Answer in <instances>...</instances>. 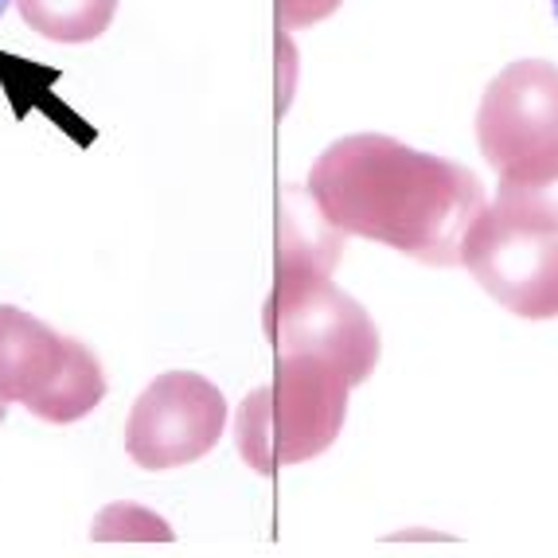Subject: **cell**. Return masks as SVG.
Segmentation results:
<instances>
[{"instance_id": "6da1fadb", "label": "cell", "mask_w": 558, "mask_h": 558, "mask_svg": "<svg viewBox=\"0 0 558 558\" xmlns=\"http://www.w3.org/2000/svg\"><path fill=\"white\" fill-rule=\"evenodd\" d=\"M308 196L340 234L383 242L426 266H461V242L488 207L465 165L383 133L332 141L308 172Z\"/></svg>"}, {"instance_id": "7a4b0ae2", "label": "cell", "mask_w": 558, "mask_h": 558, "mask_svg": "<svg viewBox=\"0 0 558 558\" xmlns=\"http://www.w3.org/2000/svg\"><path fill=\"white\" fill-rule=\"evenodd\" d=\"M348 391V379L328 363L308 355H278L274 379L262 383L239 407V457L262 476L320 457L344 429Z\"/></svg>"}, {"instance_id": "3957f363", "label": "cell", "mask_w": 558, "mask_h": 558, "mask_svg": "<svg viewBox=\"0 0 558 558\" xmlns=\"http://www.w3.org/2000/svg\"><path fill=\"white\" fill-rule=\"evenodd\" d=\"M262 328L278 355H308L344 375L348 387L367 383L379 363V328L332 274L305 262H278L274 289L262 305Z\"/></svg>"}, {"instance_id": "277c9868", "label": "cell", "mask_w": 558, "mask_h": 558, "mask_svg": "<svg viewBox=\"0 0 558 558\" xmlns=\"http://www.w3.org/2000/svg\"><path fill=\"white\" fill-rule=\"evenodd\" d=\"M0 399L66 426L106 399V372L86 344L59 336L24 308L0 305Z\"/></svg>"}, {"instance_id": "5b68a950", "label": "cell", "mask_w": 558, "mask_h": 558, "mask_svg": "<svg viewBox=\"0 0 558 558\" xmlns=\"http://www.w3.org/2000/svg\"><path fill=\"white\" fill-rule=\"evenodd\" d=\"M476 141L500 180L535 177L558 160V66L520 59L488 83L476 110Z\"/></svg>"}, {"instance_id": "8992f818", "label": "cell", "mask_w": 558, "mask_h": 558, "mask_svg": "<svg viewBox=\"0 0 558 558\" xmlns=\"http://www.w3.org/2000/svg\"><path fill=\"white\" fill-rule=\"evenodd\" d=\"M461 266L515 317H558V231L527 227L493 204L469 227Z\"/></svg>"}, {"instance_id": "52a82bcc", "label": "cell", "mask_w": 558, "mask_h": 558, "mask_svg": "<svg viewBox=\"0 0 558 558\" xmlns=\"http://www.w3.org/2000/svg\"><path fill=\"white\" fill-rule=\"evenodd\" d=\"M227 426V399L196 372H165L141 391L125 422V453L149 473L207 457Z\"/></svg>"}, {"instance_id": "ba28073f", "label": "cell", "mask_w": 558, "mask_h": 558, "mask_svg": "<svg viewBox=\"0 0 558 558\" xmlns=\"http://www.w3.org/2000/svg\"><path fill=\"white\" fill-rule=\"evenodd\" d=\"M16 9L51 44H90L113 24L118 0H16Z\"/></svg>"}, {"instance_id": "9c48e42d", "label": "cell", "mask_w": 558, "mask_h": 558, "mask_svg": "<svg viewBox=\"0 0 558 558\" xmlns=\"http://www.w3.org/2000/svg\"><path fill=\"white\" fill-rule=\"evenodd\" d=\"M496 207L527 227L558 231V160L543 168V172H535V177L500 180Z\"/></svg>"}, {"instance_id": "30bf717a", "label": "cell", "mask_w": 558, "mask_h": 558, "mask_svg": "<svg viewBox=\"0 0 558 558\" xmlns=\"http://www.w3.org/2000/svg\"><path fill=\"white\" fill-rule=\"evenodd\" d=\"M106 515L121 520V527L102 531L98 539H172V531H168L165 520L149 512H137V508H110Z\"/></svg>"}, {"instance_id": "8fae6325", "label": "cell", "mask_w": 558, "mask_h": 558, "mask_svg": "<svg viewBox=\"0 0 558 558\" xmlns=\"http://www.w3.org/2000/svg\"><path fill=\"white\" fill-rule=\"evenodd\" d=\"M344 0H278V20L286 28H308L328 20Z\"/></svg>"}, {"instance_id": "7c38bea8", "label": "cell", "mask_w": 558, "mask_h": 558, "mask_svg": "<svg viewBox=\"0 0 558 558\" xmlns=\"http://www.w3.org/2000/svg\"><path fill=\"white\" fill-rule=\"evenodd\" d=\"M4 418H9V402L0 399V422H4Z\"/></svg>"}, {"instance_id": "4fadbf2b", "label": "cell", "mask_w": 558, "mask_h": 558, "mask_svg": "<svg viewBox=\"0 0 558 558\" xmlns=\"http://www.w3.org/2000/svg\"><path fill=\"white\" fill-rule=\"evenodd\" d=\"M4 9H9V0H0V16H4Z\"/></svg>"}, {"instance_id": "5bb4252c", "label": "cell", "mask_w": 558, "mask_h": 558, "mask_svg": "<svg viewBox=\"0 0 558 558\" xmlns=\"http://www.w3.org/2000/svg\"><path fill=\"white\" fill-rule=\"evenodd\" d=\"M550 4H555V16H558V0H550Z\"/></svg>"}]
</instances>
